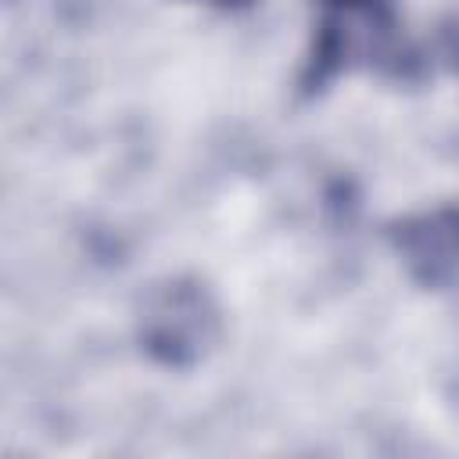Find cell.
<instances>
[{
    "mask_svg": "<svg viewBox=\"0 0 459 459\" xmlns=\"http://www.w3.org/2000/svg\"><path fill=\"white\" fill-rule=\"evenodd\" d=\"M333 7H344V4H355V0H330Z\"/></svg>",
    "mask_w": 459,
    "mask_h": 459,
    "instance_id": "277c9868",
    "label": "cell"
},
{
    "mask_svg": "<svg viewBox=\"0 0 459 459\" xmlns=\"http://www.w3.org/2000/svg\"><path fill=\"white\" fill-rule=\"evenodd\" d=\"M215 4H226V7H237V4H247V0H215Z\"/></svg>",
    "mask_w": 459,
    "mask_h": 459,
    "instance_id": "3957f363",
    "label": "cell"
},
{
    "mask_svg": "<svg viewBox=\"0 0 459 459\" xmlns=\"http://www.w3.org/2000/svg\"><path fill=\"white\" fill-rule=\"evenodd\" d=\"M391 244L420 287L441 290L459 280V208H434L394 222Z\"/></svg>",
    "mask_w": 459,
    "mask_h": 459,
    "instance_id": "7a4b0ae2",
    "label": "cell"
},
{
    "mask_svg": "<svg viewBox=\"0 0 459 459\" xmlns=\"http://www.w3.org/2000/svg\"><path fill=\"white\" fill-rule=\"evenodd\" d=\"M219 330H222L219 305L201 280L176 276L151 287L143 298L140 344L154 362L169 369L197 366L215 348Z\"/></svg>",
    "mask_w": 459,
    "mask_h": 459,
    "instance_id": "6da1fadb",
    "label": "cell"
}]
</instances>
